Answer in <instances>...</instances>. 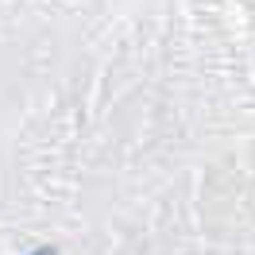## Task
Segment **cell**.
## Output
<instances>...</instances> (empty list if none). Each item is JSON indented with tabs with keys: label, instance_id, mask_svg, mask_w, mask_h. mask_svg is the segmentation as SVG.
<instances>
[{
	"label": "cell",
	"instance_id": "cell-1",
	"mask_svg": "<svg viewBox=\"0 0 255 255\" xmlns=\"http://www.w3.org/2000/svg\"><path fill=\"white\" fill-rule=\"evenodd\" d=\"M27 255H58V248H54V244H39V248H31Z\"/></svg>",
	"mask_w": 255,
	"mask_h": 255
}]
</instances>
